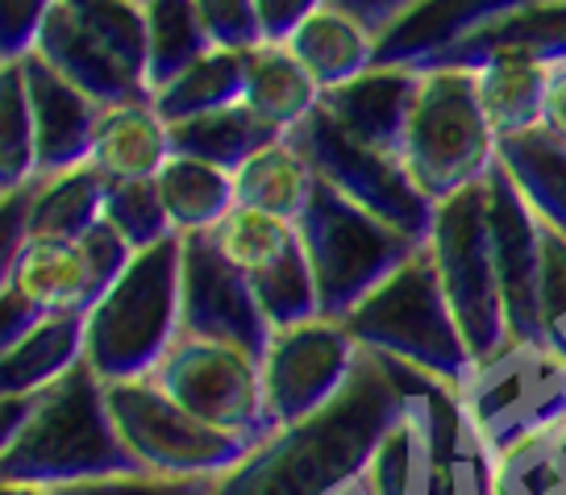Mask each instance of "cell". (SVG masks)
Instances as JSON below:
<instances>
[{"mask_svg":"<svg viewBox=\"0 0 566 495\" xmlns=\"http://www.w3.org/2000/svg\"><path fill=\"white\" fill-rule=\"evenodd\" d=\"M400 408V379L388 358L363 350L350 383L325 408L275 424L217 475L212 495H337L363 478L375 442Z\"/></svg>","mask_w":566,"mask_h":495,"instance_id":"obj_1","label":"cell"},{"mask_svg":"<svg viewBox=\"0 0 566 495\" xmlns=\"http://www.w3.org/2000/svg\"><path fill=\"white\" fill-rule=\"evenodd\" d=\"M391 371L400 408L363 466L367 495H500V459L479 438L459 391L405 362H391Z\"/></svg>","mask_w":566,"mask_h":495,"instance_id":"obj_2","label":"cell"},{"mask_svg":"<svg viewBox=\"0 0 566 495\" xmlns=\"http://www.w3.org/2000/svg\"><path fill=\"white\" fill-rule=\"evenodd\" d=\"M134 466L88 362L34 396H0V478L63 487Z\"/></svg>","mask_w":566,"mask_h":495,"instance_id":"obj_3","label":"cell"},{"mask_svg":"<svg viewBox=\"0 0 566 495\" xmlns=\"http://www.w3.org/2000/svg\"><path fill=\"white\" fill-rule=\"evenodd\" d=\"M342 320L350 325L363 350L405 362L454 391L462 388V379L475 362L459 320L450 313L442 275L424 242L391 266Z\"/></svg>","mask_w":566,"mask_h":495,"instance_id":"obj_4","label":"cell"},{"mask_svg":"<svg viewBox=\"0 0 566 495\" xmlns=\"http://www.w3.org/2000/svg\"><path fill=\"white\" fill-rule=\"evenodd\" d=\"M495 138L467 63H424L400 129V159L433 204L495 167Z\"/></svg>","mask_w":566,"mask_h":495,"instance_id":"obj_5","label":"cell"},{"mask_svg":"<svg viewBox=\"0 0 566 495\" xmlns=\"http://www.w3.org/2000/svg\"><path fill=\"white\" fill-rule=\"evenodd\" d=\"M179 233L134 250L125 271L88 308V367L101 379L150 375L184 329Z\"/></svg>","mask_w":566,"mask_h":495,"instance_id":"obj_6","label":"cell"},{"mask_svg":"<svg viewBox=\"0 0 566 495\" xmlns=\"http://www.w3.org/2000/svg\"><path fill=\"white\" fill-rule=\"evenodd\" d=\"M459 400L495 459H513L566 421V354L546 337L509 334L471 362Z\"/></svg>","mask_w":566,"mask_h":495,"instance_id":"obj_7","label":"cell"},{"mask_svg":"<svg viewBox=\"0 0 566 495\" xmlns=\"http://www.w3.org/2000/svg\"><path fill=\"white\" fill-rule=\"evenodd\" d=\"M492 171L459 188V192H450L446 200H438L433 204V225L424 238L471 358L492 354L509 337L500 250H495Z\"/></svg>","mask_w":566,"mask_h":495,"instance_id":"obj_8","label":"cell"},{"mask_svg":"<svg viewBox=\"0 0 566 495\" xmlns=\"http://www.w3.org/2000/svg\"><path fill=\"white\" fill-rule=\"evenodd\" d=\"M38 51L101 105L150 96L146 88V0H54L38 25Z\"/></svg>","mask_w":566,"mask_h":495,"instance_id":"obj_9","label":"cell"},{"mask_svg":"<svg viewBox=\"0 0 566 495\" xmlns=\"http://www.w3.org/2000/svg\"><path fill=\"white\" fill-rule=\"evenodd\" d=\"M105 396L113 421L122 433L129 459L142 471L159 475H226L233 462L247 459L254 442L226 433L179 404L155 375L105 379Z\"/></svg>","mask_w":566,"mask_h":495,"instance_id":"obj_10","label":"cell"},{"mask_svg":"<svg viewBox=\"0 0 566 495\" xmlns=\"http://www.w3.org/2000/svg\"><path fill=\"white\" fill-rule=\"evenodd\" d=\"M296 225L317 271L321 313L329 317H346L391 266L421 246L417 238L400 233L371 209L354 204L350 196L329 188L325 179H317V192Z\"/></svg>","mask_w":566,"mask_h":495,"instance_id":"obj_11","label":"cell"},{"mask_svg":"<svg viewBox=\"0 0 566 495\" xmlns=\"http://www.w3.org/2000/svg\"><path fill=\"white\" fill-rule=\"evenodd\" d=\"M292 138L301 141L317 179H325L329 188L350 196L354 204L371 209L375 217H384L388 225H396L408 238H417V242L429 238L433 200L417 188V179L408 176L400 150L375 146V141L350 134L325 105L313 108L292 129Z\"/></svg>","mask_w":566,"mask_h":495,"instance_id":"obj_12","label":"cell"},{"mask_svg":"<svg viewBox=\"0 0 566 495\" xmlns=\"http://www.w3.org/2000/svg\"><path fill=\"white\" fill-rule=\"evenodd\" d=\"M150 375L176 396L179 404H188L196 417H205L226 433L259 442L263 433L275 429L271 412H266L263 358L247 346L179 334Z\"/></svg>","mask_w":566,"mask_h":495,"instance_id":"obj_13","label":"cell"},{"mask_svg":"<svg viewBox=\"0 0 566 495\" xmlns=\"http://www.w3.org/2000/svg\"><path fill=\"white\" fill-rule=\"evenodd\" d=\"M134 259V246L108 221L92 225L84 238H30L18 254L4 259L0 292L18 296L34 313H88L108 283Z\"/></svg>","mask_w":566,"mask_h":495,"instance_id":"obj_14","label":"cell"},{"mask_svg":"<svg viewBox=\"0 0 566 495\" xmlns=\"http://www.w3.org/2000/svg\"><path fill=\"white\" fill-rule=\"evenodd\" d=\"M363 358L358 337L342 317L317 313L280 325L263 350V388L271 424H292L325 408L350 383Z\"/></svg>","mask_w":566,"mask_h":495,"instance_id":"obj_15","label":"cell"},{"mask_svg":"<svg viewBox=\"0 0 566 495\" xmlns=\"http://www.w3.org/2000/svg\"><path fill=\"white\" fill-rule=\"evenodd\" d=\"M179 301H184V329L179 334L217 337L247 346L263 358L275 325L259 308L250 280L217 250L209 233H179Z\"/></svg>","mask_w":566,"mask_h":495,"instance_id":"obj_16","label":"cell"},{"mask_svg":"<svg viewBox=\"0 0 566 495\" xmlns=\"http://www.w3.org/2000/svg\"><path fill=\"white\" fill-rule=\"evenodd\" d=\"M108 183L113 179L92 159L42 171L4 196V259L18 254L30 238H84L105 221Z\"/></svg>","mask_w":566,"mask_h":495,"instance_id":"obj_17","label":"cell"},{"mask_svg":"<svg viewBox=\"0 0 566 495\" xmlns=\"http://www.w3.org/2000/svg\"><path fill=\"white\" fill-rule=\"evenodd\" d=\"M13 59H21L25 92H30V108H34L38 176L71 167V162H84L92 155V134H96L101 101L80 88V84H71L67 75L54 71L38 51L13 54Z\"/></svg>","mask_w":566,"mask_h":495,"instance_id":"obj_18","label":"cell"},{"mask_svg":"<svg viewBox=\"0 0 566 495\" xmlns=\"http://www.w3.org/2000/svg\"><path fill=\"white\" fill-rule=\"evenodd\" d=\"M283 42L308 67L321 92L342 88L379 63V30L337 0H321Z\"/></svg>","mask_w":566,"mask_h":495,"instance_id":"obj_19","label":"cell"},{"mask_svg":"<svg viewBox=\"0 0 566 495\" xmlns=\"http://www.w3.org/2000/svg\"><path fill=\"white\" fill-rule=\"evenodd\" d=\"M171 155H176L171 122L163 117L150 96H129V101L101 105L88 159L108 179H155Z\"/></svg>","mask_w":566,"mask_h":495,"instance_id":"obj_20","label":"cell"},{"mask_svg":"<svg viewBox=\"0 0 566 495\" xmlns=\"http://www.w3.org/2000/svg\"><path fill=\"white\" fill-rule=\"evenodd\" d=\"M88 362V313H46L0 350V396H34Z\"/></svg>","mask_w":566,"mask_h":495,"instance_id":"obj_21","label":"cell"},{"mask_svg":"<svg viewBox=\"0 0 566 495\" xmlns=\"http://www.w3.org/2000/svg\"><path fill=\"white\" fill-rule=\"evenodd\" d=\"M412 88H417V67H408V63H375L371 71L354 75L350 84L325 92L321 105L358 138L400 150V129H405Z\"/></svg>","mask_w":566,"mask_h":495,"instance_id":"obj_22","label":"cell"},{"mask_svg":"<svg viewBox=\"0 0 566 495\" xmlns=\"http://www.w3.org/2000/svg\"><path fill=\"white\" fill-rule=\"evenodd\" d=\"M313 192H317V171L292 134L263 141L254 155L233 167V196L242 209L301 221Z\"/></svg>","mask_w":566,"mask_h":495,"instance_id":"obj_23","label":"cell"},{"mask_svg":"<svg viewBox=\"0 0 566 495\" xmlns=\"http://www.w3.org/2000/svg\"><path fill=\"white\" fill-rule=\"evenodd\" d=\"M321 84L287 51V42H259L242 51V101L280 134H292L321 105Z\"/></svg>","mask_w":566,"mask_h":495,"instance_id":"obj_24","label":"cell"},{"mask_svg":"<svg viewBox=\"0 0 566 495\" xmlns=\"http://www.w3.org/2000/svg\"><path fill=\"white\" fill-rule=\"evenodd\" d=\"M495 167L542 221L566 233V138L549 125L509 134L495 146Z\"/></svg>","mask_w":566,"mask_h":495,"instance_id":"obj_25","label":"cell"},{"mask_svg":"<svg viewBox=\"0 0 566 495\" xmlns=\"http://www.w3.org/2000/svg\"><path fill=\"white\" fill-rule=\"evenodd\" d=\"M471 71H475L479 105L488 113L495 138H509V134L542 125L549 59H533V54H488V59L471 63Z\"/></svg>","mask_w":566,"mask_h":495,"instance_id":"obj_26","label":"cell"},{"mask_svg":"<svg viewBox=\"0 0 566 495\" xmlns=\"http://www.w3.org/2000/svg\"><path fill=\"white\" fill-rule=\"evenodd\" d=\"M155 188H159V200L176 233H209L238 204L230 167L200 159V155H184V150L163 162Z\"/></svg>","mask_w":566,"mask_h":495,"instance_id":"obj_27","label":"cell"},{"mask_svg":"<svg viewBox=\"0 0 566 495\" xmlns=\"http://www.w3.org/2000/svg\"><path fill=\"white\" fill-rule=\"evenodd\" d=\"M171 138H176V150L184 155H200L209 162H221V167H238V162L254 155L263 141L280 138L275 125H266L247 101H233L226 108H212V113H196V117H184V122H171Z\"/></svg>","mask_w":566,"mask_h":495,"instance_id":"obj_28","label":"cell"},{"mask_svg":"<svg viewBox=\"0 0 566 495\" xmlns=\"http://www.w3.org/2000/svg\"><path fill=\"white\" fill-rule=\"evenodd\" d=\"M150 101L159 105L167 122H184L196 113H212V108L242 101V51L209 46L196 63L179 71L176 80H167Z\"/></svg>","mask_w":566,"mask_h":495,"instance_id":"obj_29","label":"cell"},{"mask_svg":"<svg viewBox=\"0 0 566 495\" xmlns=\"http://www.w3.org/2000/svg\"><path fill=\"white\" fill-rule=\"evenodd\" d=\"M212 42L192 0H146V88L150 96L196 63Z\"/></svg>","mask_w":566,"mask_h":495,"instance_id":"obj_30","label":"cell"},{"mask_svg":"<svg viewBox=\"0 0 566 495\" xmlns=\"http://www.w3.org/2000/svg\"><path fill=\"white\" fill-rule=\"evenodd\" d=\"M0 192H13L21 183L38 176V129H34V108H30V92H25V71L21 59H4L0 71Z\"/></svg>","mask_w":566,"mask_h":495,"instance_id":"obj_31","label":"cell"},{"mask_svg":"<svg viewBox=\"0 0 566 495\" xmlns=\"http://www.w3.org/2000/svg\"><path fill=\"white\" fill-rule=\"evenodd\" d=\"M105 221L122 233L134 250L155 246L163 238H171V217L163 209L155 179H113L108 183Z\"/></svg>","mask_w":566,"mask_h":495,"instance_id":"obj_32","label":"cell"},{"mask_svg":"<svg viewBox=\"0 0 566 495\" xmlns=\"http://www.w3.org/2000/svg\"><path fill=\"white\" fill-rule=\"evenodd\" d=\"M537 329L554 350L566 354V233L542 221L537 254Z\"/></svg>","mask_w":566,"mask_h":495,"instance_id":"obj_33","label":"cell"},{"mask_svg":"<svg viewBox=\"0 0 566 495\" xmlns=\"http://www.w3.org/2000/svg\"><path fill=\"white\" fill-rule=\"evenodd\" d=\"M217 475H159V471H113V475L63 483L54 495H212Z\"/></svg>","mask_w":566,"mask_h":495,"instance_id":"obj_34","label":"cell"},{"mask_svg":"<svg viewBox=\"0 0 566 495\" xmlns=\"http://www.w3.org/2000/svg\"><path fill=\"white\" fill-rule=\"evenodd\" d=\"M200 25L209 34L212 46L226 51H250L263 42V25H259V9L254 0H192Z\"/></svg>","mask_w":566,"mask_h":495,"instance_id":"obj_35","label":"cell"},{"mask_svg":"<svg viewBox=\"0 0 566 495\" xmlns=\"http://www.w3.org/2000/svg\"><path fill=\"white\" fill-rule=\"evenodd\" d=\"M54 0H4V59L25 54L34 46L38 25Z\"/></svg>","mask_w":566,"mask_h":495,"instance_id":"obj_36","label":"cell"},{"mask_svg":"<svg viewBox=\"0 0 566 495\" xmlns=\"http://www.w3.org/2000/svg\"><path fill=\"white\" fill-rule=\"evenodd\" d=\"M317 4L321 0H254L259 25H263V42H283Z\"/></svg>","mask_w":566,"mask_h":495,"instance_id":"obj_37","label":"cell"},{"mask_svg":"<svg viewBox=\"0 0 566 495\" xmlns=\"http://www.w3.org/2000/svg\"><path fill=\"white\" fill-rule=\"evenodd\" d=\"M542 125H549L558 138H566V54L549 63L546 105H542Z\"/></svg>","mask_w":566,"mask_h":495,"instance_id":"obj_38","label":"cell"},{"mask_svg":"<svg viewBox=\"0 0 566 495\" xmlns=\"http://www.w3.org/2000/svg\"><path fill=\"white\" fill-rule=\"evenodd\" d=\"M337 4H346V9H354L363 21H371L375 30H384L388 21H396L405 13L412 0H337Z\"/></svg>","mask_w":566,"mask_h":495,"instance_id":"obj_39","label":"cell"},{"mask_svg":"<svg viewBox=\"0 0 566 495\" xmlns=\"http://www.w3.org/2000/svg\"><path fill=\"white\" fill-rule=\"evenodd\" d=\"M0 495H54L46 483H21V478H0Z\"/></svg>","mask_w":566,"mask_h":495,"instance_id":"obj_40","label":"cell"},{"mask_svg":"<svg viewBox=\"0 0 566 495\" xmlns=\"http://www.w3.org/2000/svg\"><path fill=\"white\" fill-rule=\"evenodd\" d=\"M337 495H367V487H363V483H354V487H346V492H337Z\"/></svg>","mask_w":566,"mask_h":495,"instance_id":"obj_41","label":"cell"}]
</instances>
